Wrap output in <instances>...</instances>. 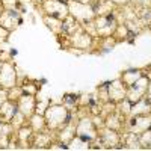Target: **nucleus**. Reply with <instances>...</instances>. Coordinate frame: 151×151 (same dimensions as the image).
I'll use <instances>...</instances> for the list:
<instances>
[{"mask_svg":"<svg viewBox=\"0 0 151 151\" xmlns=\"http://www.w3.org/2000/svg\"><path fill=\"white\" fill-rule=\"evenodd\" d=\"M67 5H68L70 15L74 17L80 24L88 23V21H92L97 17L95 9H94L92 5L80 3V2H76V0H67Z\"/></svg>","mask_w":151,"mask_h":151,"instance_id":"2","label":"nucleus"},{"mask_svg":"<svg viewBox=\"0 0 151 151\" xmlns=\"http://www.w3.org/2000/svg\"><path fill=\"white\" fill-rule=\"evenodd\" d=\"M44 118L47 122V129L52 132H58L70 119V110L64 104H50L45 107Z\"/></svg>","mask_w":151,"mask_h":151,"instance_id":"1","label":"nucleus"},{"mask_svg":"<svg viewBox=\"0 0 151 151\" xmlns=\"http://www.w3.org/2000/svg\"><path fill=\"white\" fill-rule=\"evenodd\" d=\"M3 9H5V8H3V5H2V2H0V15H2V12H3Z\"/></svg>","mask_w":151,"mask_h":151,"instance_id":"43","label":"nucleus"},{"mask_svg":"<svg viewBox=\"0 0 151 151\" xmlns=\"http://www.w3.org/2000/svg\"><path fill=\"white\" fill-rule=\"evenodd\" d=\"M79 118L80 116H76V118H70L65 124L64 127H60L58 130V134H56V139L60 141L62 144L68 145V142L73 139L76 136V127H77V122H79Z\"/></svg>","mask_w":151,"mask_h":151,"instance_id":"14","label":"nucleus"},{"mask_svg":"<svg viewBox=\"0 0 151 151\" xmlns=\"http://www.w3.org/2000/svg\"><path fill=\"white\" fill-rule=\"evenodd\" d=\"M0 2H2L3 8H15L18 0H0Z\"/></svg>","mask_w":151,"mask_h":151,"instance_id":"37","label":"nucleus"},{"mask_svg":"<svg viewBox=\"0 0 151 151\" xmlns=\"http://www.w3.org/2000/svg\"><path fill=\"white\" fill-rule=\"evenodd\" d=\"M21 88H23V92L24 94H33V95H36V86L35 85H32V83L21 85Z\"/></svg>","mask_w":151,"mask_h":151,"instance_id":"35","label":"nucleus"},{"mask_svg":"<svg viewBox=\"0 0 151 151\" xmlns=\"http://www.w3.org/2000/svg\"><path fill=\"white\" fill-rule=\"evenodd\" d=\"M127 119L125 116H122L121 113L115 109L113 112H110L107 116H104V125L112 130H116V132H122L124 130V121Z\"/></svg>","mask_w":151,"mask_h":151,"instance_id":"17","label":"nucleus"},{"mask_svg":"<svg viewBox=\"0 0 151 151\" xmlns=\"http://www.w3.org/2000/svg\"><path fill=\"white\" fill-rule=\"evenodd\" d=\"M53 144V134H52V130H44V132H40V133H35L33 134V141H32V148L33 150H44Z\"/></svg>","mask_w":151,"mask_h":151,"instance_id":"16","label":"nucleus"},{"mask_svg":"<svg viewBox=\"0 0 151 151\" xmlns=\"http://www.w3.org/2000/svg\"><path fill=\"white\" fill-rule=\"evenodd\" d=\"M2 64H3V60H2V59H0V70H2Z\"/></svg>","mask_w":151,"mask_h":151,"instance_id":"44","label":"nucleus"},{"mask_svg":"<svg viewBox=\"0 0 151 151\" xmlns=\"http://www.w3.org/2000/svg\"><path fill=\"white\" fill-rule=\"evenodd\" d=\"M76 2H80V3H88V5H95V0H76Z\"/></svg>","mask_w":151,"mask_h":151,"instance_id":"42","label":"nucleus"},{"mask_svg":"<svg viewBox=\"0 0 151 151\" xmlns=\"http://www.w3.org/2000/svg\"><path fill=\"white\" fill-rule=\"evenodd\" d=\"M64 2H67V0H64Z\"/></svg>","mask_w":151,"mask_h":151,"instance_id":"45","label":"nucleus"},{"mask_svg":"<svg viewBox=\"0 0 151 151\" xmlns=\"http://www.w3.org/2000/svg\"><path fill=\"white\" fill-rule=\"evenodd\" d=\"M97 100L101 104H104V103H107L109 101V95H107V86L106 85H103L101 88L98 89V97H97Z\"/></svg>","mask_w":151,"mask_h":151,"instance_id":"34","label":"nucleus"},{"mask_svg":"<svg viewBox=\"0 0 151 151\" xmlns=\"http://www.w3.org/2000/svg\"><path fill=\"white\" fill-rule=\"evenodd\" d=\"M6 100H9V97H8V89H5V88L0 86V106H2Z\"/></svg>","mask_w":151,"mask_h":151,"instance_id":"36","label":"nucleus"},{"mask_svg":"<svg viewBox=\"0 0 151 151\" xmlns=\"http://www.w3.org/2000/svg\"><path fill=\"white\" fill-rule=\"evenodd\" d=\"M106 86H107L109 101H112V103H118V101H121V100H124L125 95H127V86L124 85V82L119 77L112 80Z\"/></svg>","mask_w":151,"mask_h":151,"instance_id":"12","label":"nucleus"},{"mask_svg":"<svg viewBox=\"0 0 151 151\" xmlns=\"http://www.w3.org/2000/svg\"><path fill=\"white\" fill-rule=\"evenodd\" d=\"M127 35H129V27L125 26L124 23H119L118 27H116V30H115V33H113V40H115L116 42H118V41H122V40H125V38H127Z\"/></svg>","mask_w":151,"mask_h":151,"instance_id":"30","label":"nucleus"},{"mask_svg":"<svg viewBox=\"0 0 151 151\" xmlns=\"http://www.w3.org/2000/svg\"><path fill=\"white\" fill-rule=\"evenodd\" d=\"M18 85V74L15 65L9 60H5L0 70V86L5 89H11Z\"/></svg>","mask_w":151,"mask_h":151,"instance_id":"7","label":"nucleus"},{"mask_svg":"<svg viewBox=\"0 0 151 151\" xmlns=\"http://www.w3.org/2000/svg\"><path fill=\"white\" fill-rule=\"evenodd\" d=\"M42 20L45 23V26L52 30V33H55L56 36H62V33H64V21L47 14L42 15Z\"/></svg>","mask_w":151,"mask_h":151,"instance_id":"21","label":"nucleus"},{"mask_svg":"<svg viewBox=\"0 0 151 151\" xmlns=\"http://www.w3.org/2000/svg\"><path fill=\"white\" fill-rule=\"evenodd\" d=\"M82 27V24L76 20L74 17H71V15H68L65 20H64V33L62 35H67V36H70V35H73L76 30H79Z\"/></svg>","mask_w":151,"mask_h":151,"instance_id":"27","label":"nucleus"},{"mask_svg":"<svg viewBox=\"0 0 151 151\" xmlns=\"http://www.w3.org/2000/svg\"><path fill=\"white\" fill-rule=\"evenodd\" d=\"M27 121H29V119H27L26 116H24L20 110H17V112H15V115H14V118L11 119V124L14 125V129H15V132H17L20 127L26 125V124H27Z\"/></svg>","mask_w":151,"mask_h":151,"instance_id":"29","label":"nucleus"},{"mask_svg":"<svg viewBox=\"0 0 151 151\" xmlns=\"http://www.w3.org/2000/svg\"><path fill=\"white\" fill-rule=\"evenodd\" d=\"M125 121H127V122H125V124H127V127H125L124 132H133L137 136L151 127V115L127 116V119H125Z\"/></svg>","mask_w":151,"mask_h":151,"instance_id":"10","label":"nucleus"},{"mask_svg":"<svg viewBox=\"0 0 151 151\" xmlns=\"http://www.w3.org/2000/svg\"><path fill=\"white\" fill-rule=\"evenodd\" d=\"M29 125L32 127L33 133H40V132L47 130V122H45V118H44V113L35 112L29 118Z\"/></svg>","mask_w":151,"mask_h":151,"instance_id":"24","label":"nucleus"},{"mask_svg":"<svg viewBox=\"0 0 151 151\" xmlns=\"http://www.w3.org/2000/svg\"><path fill=\"white\" fill-rule=\"evenodd\" d=\"M139 144L142 150H151V127L139 134Z\"/></svg>","mask_w":151,"mask_h":151,"instance_id":"31","label":"nucleus"},{"mask_svg":"<svg viewBox=\"0 0 151 151\" xmlns=\"http://www.w3.org/2000/svg\"><path fill=\"white\" fill-rule=\"evenodd\" d=\"M82 29H83L85 32H88L91 36L98 38V36H97V30H95V23H94V20H92V21H88V23H83V24H82Z\"/></svg>","mask_w":151,"mask_h":151,"instance_id":"33","label":"nucleus"},{"mask_svg":"<svg viewBox=\"0 0 151 151\" xmlns=\"http://www.w3.org/2000/svg\"><path fill=\"white\" fill-rule=\"evenodd\" d=\"M17 145H20L18 148H23V150H27V148H32V141H33V130L30 125H23L17 130Z\"/></svg>","mask_w":151,"mask_h":151,"instance_id":"15","label":"nucleus"},{"mask_svg":"<svg viewBox=\"0 0 151 151\" xmlns=\"http://www.w3.org/2000/svg\"><path fill=\"white\" fill-rule=\"evenodd\" d=\"M41 6H42L44 14L56 17V18H59L62 21L70 15L68 5H67V2H64V0H42Z\"/></svg>","mask_w":151,"mask_h":151,"instance_id":"6","label":"nucleus"},{"mask_svg":"<svg viewBox=\"0 0 151 151\" xmlns=\"http://www.w3.org/2000/svg\"><path fill=\"white\" fill-rule=\"evenodd\" d=\"M24 92H23V88L21 86H14V88H11V89H8V97H9V100H12V101H15L17 103V100L23 95Z\"/></svg>","mask_w":151,"mask_h":151,"instance_id":"32","label":"nucleus"},{"mask_svg":"<svg viewBox=\"0 0 151 151\" xmlns=\"http://www.w3.org/2000/svg\"><path fill=\"white\" fill-rule=\"evenodd\" d=\"M113 3H115L118 8H122V6H127L132 3V0H112Z\"/></svg>","mask_w":151,"mask_h":151,"instance_id":"40","label":"nucleus"},{"mask_svg":"<svg viewBox=\"0 0 151 151\" xmlns=\"http://www.w3.org/2000/svg\"><path fill=\"white\" fill-rule=\"evenodd\" d=\"M36 95L33 94H23L18 100H17V109L23 113L27 119L36 112Z\"/></svg>","mask_w":151,"mask_h":151,"instance_id":"13","label":"nucleus"},{"mask_svg":"<svg viewBox=\"0 0 151 151\" xmlns=\"http://www.w3.org/2000/svg\"><path fill=\"white\" fill-rule=\"evenodd\" d=\"M15 134V129L11 122L0 121V150H8L12 136Z\"/></svg>","mask_w":151,"mask_h":151,"instance_id":"18","label":"nucleus"},{"mask_svg":"<svg viewBox=\"0 0 151 151\" xmlns=\"http://www.w3.org/2000/svg\"><path fill=\"white\" fill-rule=\"evenodd\" d=\"M148 83H150V79L148 76H142L141 79H137L133 85H130L127 88V95H125V98L129 100V101L133 104L136 101H139L141 98L145 97L147 94V89H148Z\"/></svg>","mask_w":151,"mask_h":151,"instance_id":"8","label":"nucleus"},{"mask_svg":"<svg viewBox=\"0 0 151 151\" xmlns=\"http://www.w3.org/2000/svg\"><path fill=\"white\" fill-rule=\"evenodd\" d=\"M98 142L101 150H116L121 148V133L112 130L106 125L98 129Z\"/></svg>","mask_w":151,"mask_h":151,"instance_id":"4","label":"nucleus"},{"mask_svg":"<svg viewBox=\"0 0 151 151\" xmlns=\"http://www.w3.org/2000/svg\"><path fill=\"white\" fill-rule=\"evenodd\" d=\"M144 76V71L142 70H129V71H124L122 74H121V80L124 82V85L125 86H130V85H133L137 79H141Z\"/></svg>","mask_w":151,"mask_h":151,"instance_id":"26","label":"nucleus"},{"mask_svg":"<svg viewBox=\"0 0 151 151\" xmlns=\"http://www.w3.org/2000/svg\"><path fill=\"white\" fill-rule=\"evenodd\" d=\"M67 148L71 150V151H88V150H91V142L76 134L73 139L68 142Z\"/></svg>","mask_w":151,"mask_h":151,"instance_id":"25","label":"nucleus"},{"mask_svg":"<svg viewBox=\"0 0 151 151\" xmlns=\"http://www.w3.org/2000/svg\"><path fill=\"white\" fill-rule=\"evenodd\" d=\"M76 134L83 137V139L89 141V142H94L97 141L98 137V129L95 122L92 121L91 115H83L79 118V122H77V127H76Z\"/></svg>","mask_w":151,"mask_h":151,"instance_id":"5","label":"nucleus"},{"mask_svg":"<svg viewBox=\"0 0 151 151\" xmlns=\"http://www.w3.org/2000/svg\"><path fill=\"white\" fill-rule=\"evenodd\" d=\"M94 23H95L97 36L100 38V40L113 36V33H115V30H116V27H118V24H119L115 15H101V17H95Z\"/></svg>","mask_w":151,"mask_h":151,"instance_id":"3","label":"nucleus"},{"mask_svg":"<svg viewBox=\"0 0 151 151\" xmlns=\"http://www.w3.org/2000/svg\"><path fill=\"white\" fill-rule=\"evenodd\" d=\"M21 23V17L17 8H5L0 15V26L8 29L9 32H14Z\"/></svg>","mask_w":151,"mask_h":151,"instance_id":"11","label":"nucleus"},{"mask_svg":"<svg viewBox=\"0 0 151 151\" xmlns=\"http://www.w3.org/2000/svg\"><path fill=\"white\" fill-rule=\"evenodd\" d=\"M145 97H147V100L151 103V80H150V83H148V89H147V94H145Z\"/></svg>","mask_w":151,"mask_h":151,"instance_id":"41","label":"nucleus"},{"mask_svg":"<svg viewBox=\"0 0 151 151\" xmlns=\"http://www.w3.org/2000/svg\"><path fill=\"white\" fill-rule=\"evenodd\" d=\"M9 35H11V32H9L8 29H5V27L0 26V42H2V41H6Z\"/></svg>","mask_w":151,"mask_h":151,"instance_id":"38","label":"nucleus"},{"mask_svg":"<svg viewBox=\"0 0 151 151\" xmlns=\"http://www.w3.org/2000/svg\"><path fill=\"white\" fill-rule=\"evenodd\" d=\"M132 3H136L142 8H151V0H132Z\"/></svg>","mask_w":151,"mask_h":151,"instance_id":"39","label":"nucleus"},{"mask_svg":"<svg viewBox=\"0 0 151 151\" xmlns=\"http://www.w3.org/2000/svg\"><path fill=\"white\" fill-rule=\"evenodd\" d=\"M116 104V110L121 113L122 116H130V112H132V103L129 101L127 98H124V100H121V101H118V103H115Z\"/></svg>","mask_w":151,"mask_h":151,"instance_id":"28","label":"nucleus"},{"mask_svg":"<svg viewBox=\"0 0 151 151\" xmlns=\"http://www.w3.org/2000/svg\"><path fill=\"white\" fill-rule=\"evenodd\" d=\"M139 115H151V103L147 100V97L132 104L130 116H139Z\"/></svg>","mask_w":151,"mask_h":151,"instance_id":"22","label":"nucleus"},{"mask_svg":"<svg viewBox=\"0 0 151 151\" xmlns=\"http://www.w3.org/2000/svg\"><path fill=\"white\" fill-rule=\"evenodd\" d=\"M121 148L124 150H142L139 144V136L133 132H124L121 133Z\"/></svg>","mask_w":151,"mask_h":151,"instance_id":"19","label":"nucleus"},{"mask_svg":"<svg viewBox=\"0 0 151 151\" xmlns=\"http://www.w3.org/2000/svg\"><path fill=\"white\" fill-rule=\"evenodd\" d=\"M68 41L70 45L73 48H79V50H91L94 42H95V38L91 36L88 32H85L82 27L79 30H76L73 35L68 36Z\"/></svg>","mask_w":151,"mask_h":151,"instance_id":"9","label":"nucleus"},{"mask_svg":"<svg viewBox=\"0 0 151 151\" xmlns=\"http://www.w3.org/2000/svg\"><path fill=\"white\" fill-rule=\"evenodd\" d=\"M17 103L12 100H6V101L0 106V121L2 122H11V119L14 118L17 112Z\"/></svg>","mask_w":151,"mask_h":151,"instance_id":"20","label":"nucleus"},{"mask_svg":"<svg viewBox=\"0 0 151 151\" xmlns=\"http://www.w3.org/2000/svg\"><path fill=\"white\" fill-rule=\"evenodd\" d=\"M118 8L112 0H100L97 5H94L95 9V14L97 17H101V15H113V9Z\"/></svg>","mask_w":151,"mask_h":151,"instance_id":"23","label":"nucleus"}]
</instances>
